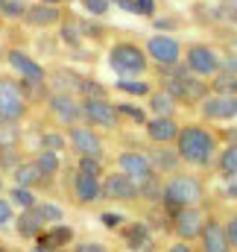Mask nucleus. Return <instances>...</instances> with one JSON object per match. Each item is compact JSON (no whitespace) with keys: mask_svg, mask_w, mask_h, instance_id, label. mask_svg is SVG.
Returning a JSON list of instances; mask_svg holds the SVG:
<instances>
[{"mask_svg":"<svg viewBox=\"0 0 237 252\" xmlns=\"http://www.w3.org/2000/svg\"><path fill=\"white\" fill-rule=\"evenodd\" d=\"M176 153L178 158L190 167H208L217 156V138L211 129H205L202 124H187L178 129L176 138Z\"/></svg>","mask_w":237,"mask_h":252,"instance_id":"1","label":"nucleus"},{"mask_svg":"<svg viewBox=\"0 0 237 252\" xmlns=\"http://www.w3.org/2000/svg\"><path fill=\"white\" fill-rule=\"evenodd\" d=\"M164 196H161V205L170 211V220L178 208H190V205H202L205 199V185L199 176H190V173H173L164 179Z\"/></svg>","mask_w":237,"mask_h":252,"instance_id":"2","label":"nucleus"},{"mask_svg":"<svg viewBox=\"0 0 237 252\" xmlns=\"http://www.w3.org/2000/svg\"><path fill=\"white\" fill-rule=\"evenodd\" d=\"M109 64H112V70L118 73L120 79L141 76L147 70V50H141L132 41H120V44H115L109 50Z\"/></svg>","mask_w":237,"mask_h":252,"instance_id":"3","label":"nucleus"},{"mask_svg":"<svg viewBox=\"0 0 237 252\" xmlns=\"http://www.w3.org/2000/svg\"><path fill=\"white\" fill-rule=\"evenodd\" d=\"M27 112V94L24 88L9 79V76H0V121H9V124H18Z\"/></svg>","mask_w":237,"mask_h":252,"instance_id":"4","label":"nucleus"},{"mask_svg":"<svg viewBox=\"0 0 237 252\" xmlns=\"http://www.w3.org/2000/svg\"><path fill=\"white\" fill-rule=\"evenodd\" d=\"M184 67L187 73L205 79V76H217L220 73V53L208 44H190L184 50Z\"/></svg>","mask_w":237,"mask_h":252,"instance_id":"5","label":"nucleus"},{"mask_svg":"<svg viewBox=\"0 0 237 252\" xmlns=\"http://www.w3.org/2000/svg\"><path fill=\"white\" fill-rule=\"evenodd\" d=\"M118 167H120V173H126L138 188L155 176L149 156H147V153H141V150H123V153L118 156Z\"/></svg>","mask_w":237,"mask_h":252,"instance_id":"6","label":"nucleus"},{"mask_svg":"<svg viewBox=\"0 0 237 252\" xmlns=\"http://www.w3.org/2000/svg\"><path fill=\"white\" fill-rule=\"evenodd\" d=\"M205 211L199 205H190V208H178L173 214V232H176L178 241L190 244V241H199L202 235V226H205Z\"/></svg>","mask_w":237,"mask_h":252,"instance_id":"7","label":"nucleus"},{"mask_svg":"<svg viewBox=\"0 0 237 252\" xmlns=\"http://www.w3.org/2000/svg\"><path fill=\"white\" fill-rule=\"evenodd\" d=\"M147 56L158 67H173V64H178V59H184V47L170 35H152L147 41Z\"/></svg>","mask_w":237,"mask_h":252,"instance_id":"8","label":"nucleus"},{"mask_svg":"<svg viewBox=\"0 0 237 252\" xmlns=\"http://www.w3.org/2000/svg\"><path fill=\"white\" fill-rule=\"evenodd\" d=\"M67 141H70V147L79 153V158H100L103 161V141H100V135L91 129V126H70V132H67Z\"/></svg>","mask_w":237,"mask_h":252,"instance_id":"9","label":"nucleus"},{"mask_svg":"<svg viewBox=\"0 0 237 252\" xmlns=\"http://www.w3.org/2000/svg\"><path fill=\"white\" fill-rule=\"evenodd\" d=\"M103 199H109V202H135V199H141V190L126 173L118 170V173H109L103 179Z\"/></svg>","mask_w":237,"mask_h":252,"instance_id":"10","label":"nucleus"},{"mask_svg":"<svg viewBox=\"0 0 237 252\" xmlns=\"http://www.w3.org/2000/svg\"><path fill=\"white\" fill-rule=\"evenodd\" d=\"M199 247H202V252H235L232 244H229L226 223L220 217H205V226H202V235H199Z\"/></svg>","mask_w":237,"mask_h":252,"instance_id":"11","label":"nucleus"},{"mask_svg":"<svg viewBox=\"0 0 237 252\" xmlns=\"http://www.w3.org/2000/svg\"><path fill=\"white\" fill-rule=\"evenodd\" d=\"M82 118L94 126H103V129H115L120 124L118 106L109 100H82Z\"/></svg>","mask_w":237,"mask_h":252,"instance_id":"12","label":"nucleus"},{"mask_svg":"<svg viewBox=\"0 0 237 252\" xmlns=\"http://www.w3.org/2000/svg\"><path fill=\"white\" fill-rule=\"evenodd\" d=\"M6 56H9V64L24 76V82H30V85H44L47 73H44V67L35 62L32 56H27L24 50H9Z\"/></svg>","mask_w":237,"mask_h":252,"instance_id":"13","label":"nucleus"},{"mask_svg":"<svg viewBox=\"0 0 237 252\" xmlns=\"http://www.w3.org/2000/svg\"><path fill=\"white\" fill-rule=\"evenodd\" d=\"M67 244H73V229L70 226H47L38 238H35V252H59Z\"/></svg>","mask_w":237,"mask_h":252,"instance_id":"14","label":"nucleus"},{"mask_svg":"<svg viewBox=\"0 0 237 252\" xmlns=\"http://www.w3.org/2000/svg\"><path fill=\"white\" fill-rule=\"evenodd\" d=\"M73 199H76L79 205H94V202H100V199H103V179L76 170V179H73Z\"/></svg>","mask_w":237,"mask_h":252,"instance_id":"15","label":"nucleus"},{"mask_svg":"<svg viewBox=\"0 0 237 252\" xmlns=\"http://www.w3.org/2000/svg\"><path fill=\"white\" fill-rule=\"evenodd\" d=\"M202 118L208 121H232L237 118V97H205L202 100Z\"/></svg>","mask_w":237,"mask_h":252,"instance_id":"16","label":"nucleus"},{"mask_svg":"<svg viewBox=\"0 0 237 252\" xmlns=\"http://www.w3.org/2000/svg\"><path fill=\"white\" fill-rule=\"evenodd\" d=\"M15 229H18V235H21L24 241H35V238L47 229V223H44V217H41L38 205H32V208L21 211V214L15 217Z\"/></svg>","mask_w":237,"mask_h":252,"instance_id":"17","label":"nucleus"},{"mask_svg":"<svg viewBox=\"0 0 237 252\" xmlns=\"http://www.w3.org/2000/svg\"><path fill=\"white\" fill-rule=\"evenodd\" d=\"M50 112L61 124H70V126H76L82 121V103H76L70 94H53L50 97Z\"/></svg>","mask_w":237,"mask_h":252,"instance_id":"18","label":"nucleus"},{"mask_svg":"<svg viewBox=\"0 0 237 252\" xmlns=\"http://www.w3.org/2000/svg\"><path fill=\"white\" fill-rule=\"evenodd\" d=\"M120 235H123V241H126V247L132 252H149L152 250V232H149V226L147 223H126L123 229H120Z\"/></svg>","mask_w":237,"mask_h":252,"instance_id":"19","label":"nucleus"},{"mask_svg":"<svg viewBox=\"0 0 237 252\" xmlns=\"http://www.w3.org/2000/svg\"><path fill=\"white\" fill-rule=\"evenodd\" d=\"M144 126H147V138L155 144H173L178 138V124L173 118H152Z\"/></svg>","mask_w":237,"mask_h":252,"instance_id":"20","label":"nucleus"},{"mask_svg":"<svg viewBox=\"0 0 237 252\" xmlns=\"http://www.w3.org/2000/svg\"><path fill=\"white\" fill-rule=\"evenodd\" d=\"M59 18H61V12L56 6H47V3L27 6V15H24V21L30 27H53V24H59Z\"/></svg>","mask_w":237,"mask_h":252,"instance_id":"21","label":"nucleus"},{"mask_svg":"<svg viewBox=\"0 0 237 252\" xmlns=\"http://www.w3.org/2000/svg\"><path fill=\"white\" fill-rule=\"evenodd\" d=\"M176 109H178V103L164 91V88H158V91L149 94V112H152L155 118H173Z\"/></svg>","mask_w":237,"mask_h":252,"instance_id":"22","label":"nucleus"},{"mask_svg":"<svg viewBox=\"0 0 237 252\" xmlns=\"http://www.w3.org/2000/svg\"><path fill=\"white\" fill-rule=\"evenodd\" d=\"M152 161V170L155 173H167V176H173V173H178V153L176 150H155V156L149 158Z\"/></svg>","mask_w":237,"mask_h":252,"instance_id":"23","label":"nucleus"},{"mask_svg":"<svg viewBox=\"0 0 237 252\" xmlns=\"http://www.w3.org/2000/svg\"><path fill=\"white\" fill-rule=\"evenodd\" d=\"M217 170L223 179H237V144H226V150H220Z\"/></svg>","mask_w":237,"mask_h":252,"instance_id":"24","label":"nucleus"},{"mask_svg":"<svg viewBox=\"0 0 237 252\" xmlns=\"http://www.w3.org/2000/svg\"><path fill=\"white\" fill-rule=\"evenodd\" d=\"M38 182H44V179H41L35 161H30V164H18V167H15V185H18V188H30L32 190Z\"/></svg>","mask_w":237,"mask_h":252,"instance_id":"25","label":"nucleus"},{"mask_svg":"<svg viewBox=\"0 0 237 252\" xmlns=\"http://www.w3.org/2000/svg\"><path fill=\"white\" fill-rule=\"evenodd\" d=\"M211 91H214L217 97H237V76L220 70V73L214 76V82H211Z\"/></svg>","mask_w":237,"mask_h":252,"instance_id":"26","label":"nucleus"},{"mask_svg":"<svg viewBox=\"0 0 237 252\" xmlns=\"http://www.w3.org/2000/svg\"><path fill=\"white\" fill-rule=\"evenodd\" d=\"M35 167H38L41 179H53V176L59 173V156H56V153H47V150H41V153L35 156Z\"/></svg>","mask_w":237,"mask_h":252,"instance_id":"27","label":"nucleus"},{"mask_svg":"<svg viewBox=\"0 0 237 252\" xmlns=\"http://www.w3.org/2000/svg\"><path fill=\"white\" fill-rule=\"evenodd\" d=\"M18 124H9V121H0V150H15L18 147Z\"/></svg>","mask_w":237,"mask_h":252,"instance_id":"28","label":"nucleus"},{"mask_svg":"<svg viewBox=\"0 0 237 252\" xmlns=\"http://www.w3.org/2000/svg\"><path fill=\"white\" fill-rule=\"evenodd\" d=\"M118 88L126 91V94H135V97L152 94V91H149V82H144V79H118Z\"/></svg>","mask_w":237,"mask_h":252,"instance_id":"29","label":"nucleus"},{"mask_svg":"<svg viewBox=\"0 0 237 252\" xmlns=\"http://www.w3.org/2000/svg\"><path fill=\"white\" fill-rule=\"evenodd\" d=\"M76 91H79L85 100H106V88L97 85V82H91V79H79Z\"/></svg>","mask_w":237,"mask_h":252,"instance_id":"30","label":"nucleus"},{"mask_svg":"<svg viewBox=\"0 0 237 252\" xmlns=\"http://www.w3.org/2000/svg\"><path fill=\"white\" fill-rule=\"evenodd\" d=\"M9 196H12L9 202H15V205H21L24 211H27V208H32V205H38V202H35V193H32L30 188H18V185H15V188L9 190Z\"/></svg>","mask_w":237,"mask_h":252,"instance_id":"31","label":"nucleus"},{"mask_svg":"<svg viewBox=\"0 0 237 252\" xmlns=\"http://www.w3.org/2000/svg\"><path fill=\"white\" fill-rule=\"evenodd\" d=\"M38 211H41V217H44L47 226H59L61 220H64V211H61L59 205H53V202H38Z\"/></svg>","mask_w":237,"mask_h":252,"instance_id":"32","label":"nucleus"},{"mask_svg":"<svg viewBox=\"0 0 237 252\" xmlns=\"http://www.w3.org/2000/svg\"><path fill=\"white\" fill-rule=\"evenodd\" d=\"M0 15H6V18H24L27 15V3L24 0H3L0 3Z\"/></svg>","mask_w":237,"mask_h":252,"instance_id":"33","label":"nucleus"},{"mask_svg":"<svg viewBox=\"0 0 237 252\" xmlns=\"http://www.w3.org/2000/svg\"><path fill=\"white\" fill-rule=\"evenodd\" d=\"M41 150H47V153H56V156H59V150H64V138H61L59 132H47V135L41 138Z\"/></svg>","mask_w":237,"mask_h":252,"instance_id":"34","label":"nucleus"},{"mask_svg":"<svg viewBox=\"0 0 237 252\" xmlns=\"http://www.w3.org/2000/svg\"><path fill=\"white\" fill-rule=\"evenodd\" d=\"M79 173H88V176H97L103 173V161L100 158H79Z\"/></svg>","mask_w":237,"mask_h":252,"instance_id":"35","label":"nucleus"},{"mask_svg":"<svg viewBox=\"0 0 237 252\" xmlns=\"http://www.w3.org/2000/svg\"><path fill=\"white\" fill-rule=\"evenodd\" d=\"M123 220H126V217H123V214H115V211H103V214H100V223H103L106 229H123V226H126Z\"/></svg>","mask_w":237,"mask_h":252,"instance_id":"36","label":"nucleus"},{"mask_svg":"<svg viewBox=\"0 0 237 252\" xmlns=\"http://www.w3.org/2000/svg\"><path fill=\"white\" fill-rule=\"evenodd\" d=\"M118 115H126V118H132L135 124H147V115H144L138 106H126V103H120V106H118Z\"/></svg>","mask_w":237,"mask_h":252,"instance_id":"37","label":"nucleus"},{"mask_svg":"<svg viewBox=\"0 0 237 252\" xmlns=\"http://www.w3.org/2000/svg\"><path fill=\"white\" fill-rule=\"evenodd\" d=\"M18 164H21V161H18V153H15V150H0V167H3V170H12V173H15Z\"/></svg>","mask_w":237,"mask_h":252,"instance_id":"38","label":"nucleus"},{"mask_svg":"<svg viewBox=\"0 0 237 252\" xmlns=\"http://www.w3.org/2000/svg\"><path fill=\"white\" fill-rule=\"evenodd\" d=\"M109 3H112V0H82V6H85L91 15H106V12H109Z\"/></svg>","mask_w":237,"mask_h":252,"instance_id":"39","label":"nucleus"},{"mask_svg":"<svg viewBox=\"0 0 237 252\" xmlns=\"http://www.w3.org/2000/svg\"><path fill=\"white\" fill-rule=\"evenodd\" d=\"M135 15L152 18L155 15V0H135Z\"/></svg>","mask_w":237,"mask_h":252,"instance_id":"40","label":"nucleus"},{"mask_svg":"<svg viewBox=\"0 0 237 252\" xmlns=\"http://www.w3.org/2000/svg\"><path fill=\"white\" fill-rule=\"evenodd\" d=\"M226 232H229V244H232V250H237V211L235 214H229V220H226Z\"/></svg>","mask_w":237,"mask_h":252,"instance_id":"41","label":"nucleus"},{"mask_svg":"<svg viewBox=\"0 0 237 252\" xmlns=\"http://www.w3.org/2000/svg\"><path fill=\"white\" fill-rule=\"evenodd\" d=\"M220 70L235 73L237 76V53H226V56H220Z\"/></svg>","mask_w":237,"mask_h":252,"instance_id":"42","label":"nucleus"},{"mask_svg":"<svg viewBox=\"0 0 237 252\" xmlns=\"http://www.w3.org/2000/svg\"><path fill=\"white\" fill-rule=\"evenodd\" d=\"M15 220V214H12V202L9 199H0V226H9Z\"/></svg>","mask_w":237,"mask_h":252,"instance_id":"43","label":"nucleus"},{"mask_svg":"<svg viewBox=\"0 0 237 252\" xmlns=\"http://www.w3.org/2000/svg\"><path fill=\"white\" fill-rule=\"evenodd\" d=\"M61 35H64V41H67V44H79V32H76V27L64 24V27H61Z\"/></svg>","mask_w":237,"mask_h":252,"instance_id":"44","label":"nucleus"},{"mask_svg":"<svg viewBox=\"0 0 237 252\" xmlns=\"http://www.w3.org/2000/svg\"><path fill=\"white\" fill-rule=\"evenodd\" d=\"M76 252H109V250H106L103 244H94V241H91V244H79Z\"/></svg>","mask_w":237,"mask_h":252,"instance_id":"45","label":"nucleus"},{"mask_svg":"<svg viewBox=\"0 0 237 252\" xmlns=\"http://www.w3.org/2000/svg\"><path fill=\"white\" fill-rule=\"evenodd\" d=\"M167 252H193L190 250V244H184V241H176V244H170Z\"/></svg>","mask_w":237,"mask_h":252,"instance_id":"46","label":"nucleus"},{"mask_svg":"<svg viewBox=\"0 0 237 252\" xmlns=\"http://www.w3.org/2000/svg\"><path fill=\"white\" fill-rule=\"evenodd\" d=\"M120 9H126V12H135V0H115Z\"/></svg>","mask_w":237,"mask_h":252,"instance_id":"47","label":"nucleus"},{"mask_svg":"<svg viewBox=\"0 0 237 252\" xmlns=\"http://www.w3.org/2000/svg\"><path fill=\"white\" fill-rule=\"evenodd\" d=\"M41 3H47V6H56V3H59V0H41Z\"/></svg>","mask_w":237,"mask_h":252,"instance_id":"48","label":"nucleus"},{"mask_svg":"<svg viewBox=\"0 0 237 252\" xmlns=\"http://www.w3.org/2000/svg\"><path fill=\"white\" fill-rule=\"evenodd\" d=\"M59 252H67V250H59Z\"/></svg>","mask_w":237,"mask_h":252,"instance_id":"49","label":"nucleus"},{"mask_svg":"<svg viewBox=\"0 0 237 252\" xmlns=\"http://www.w3.org/2000/svg\"><path fill=\"white\" fill-rule=\"evenodd\" d=\"M235 21H237V15H235Z\"/></svg>","mask_w":237,"mask_h":252,"instance_id":"50","label":"nucleus"},{"mask_svg":"<svg viewBox=\"0 0 237 252\" xmlns=\"http://www.w3.org/2000/svg\"><path fill=\"white\" fill-rule=\"evenodd\" d=\"M0 3H3V0H0Z\"/></svg>","mask_w":237,"mask_h":252,"instance_id":"51","label":"nucleus"},{"mask_svg":"<svg viewBox=\"0 0 237 252\" xmlns=\"http://www.w3.org/2000/svg\"><path fill=\"white\" fill-rule=\"evenodd\" d=\"M235 252H237V250H235Z\"/></svg>","mask_w":237,"mask_h":252,"instance_id":"52","label":"nucleus"}]
</instances>
